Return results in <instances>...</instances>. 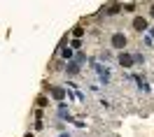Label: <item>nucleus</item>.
Listing matches in <instances>:
<instances>
[{"label":"nucleus","instance_id":"nucleus-5","mask_svg":"<svg viewBox=\"0 0 154 137\" xmlns=\"http://www.w3.org/2000/svg\"><path fill=\"white\" fill-rule=\"evenodd\" d=\"M152 16H154V7H152Z\"/></svg>","mask_w":154,"mask_h":137},{"label":"nucleus","instance_id":"nucleus-4","mask_svg":"<svg viewBox=\"0 0 154 137\" xmlns=\"http://www.w3.org/2000/svg\"><path fill=\"white\" fill-rule=\"evenodd\" d=\"M54 98H56V100L63 98V91H61V88H54Z\"/></svg>","mask_w":154,"mask_h":137},{"label":"nucleus","instance_id":"nucleus-3","mask_svg":"<svg viewBox=\"0 0 154 137\" xmlns=\"http://www.w3.org/2000/svg\"><path fill=\"white\" fill-rule=\"evenodd\" d=\"M122 65H131V63H133V58H131V56H128V54H122Z\"/></svg>","mask_w":154,"mask_h":137},{"label":"nucleus","instance_id":"nucleus-2","mask_svg":"<svg viewBox=\"0 0 154 137\" xmlns=\"http://www.w3.org/2000/svg\"><path fill=\"white\" fill-rule=\"evenodd\" d=\"M133 28L138 30V33H143V30L147 28V21H145L143 16H135V19H133Z\"/></svg>","mask_w":154,"mask_h":137},{"label":"nucleus","instance_id":"nucleus-1","mask_svg":"<svg viewBox=\"0 0 154 137\" xmlns=\"http://www.w3.org/2000/svg\"><path fill=\"white\" fill-rule=\"evenodd\" d=\"M124 44H126V37L122 33H115V35H112V47H115V49H124Z\"/></svg>","mask_w":154,"mask_h":137}]
</instances>
